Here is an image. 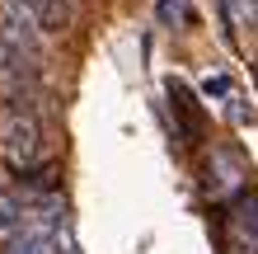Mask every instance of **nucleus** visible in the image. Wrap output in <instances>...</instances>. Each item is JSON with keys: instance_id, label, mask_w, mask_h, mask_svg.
<instances>
[{"instance_id": "f257e3e1", "label": "nucleus", "mask_w": 258, "mask_h": 254, "mask_svg": "<svg viewBox=\"0 0 258 254\" xmlns=\"http://www.w3.org/2000/svg\"><path fill=\"white\" fill-rule=\"evenodd\" d=\"M0 156L10 160V170H38L42 160H47V141H42V123H38V113L33 109H24V113H10L5 118V132H0Z\"/></svg>"}, {"instance_id": "f03ea898", "label": "nucleus", "mask_w": 258, "mask_h": 254, "mask_svg": "<svg viewBox=\"0 0 258 254\" xmlns=\"http://www.w3.org/2000/svg\"><path fill=\"white\" fill-rule=\"evenodd\" d=\"M0 42H10L28 62H42V28L24 0H0Z\"/></svg>"}, {"instance_id": "7ed1b4c3", "label": "nucleus", "mask_w": 258, "mask_h": 254, "mask_svg": "<svg viewBox=\"0 0 258 254\" xmlns=\"http://www.w3.org/2000/svg\"><path fill=\"white\" fill-rule=\"evenodd\" d=\"M225 254H258V193H239L225 212Z\"/></svg>"}, {"instance_id": "20e7f679", "label": "nucleus", "mask_w": 258, "mask_h": 254, "mask_svg": "<svg viewBox=\"0 0 258 254\" xmlns=\"http://www.w3.org/2000/svg\"><path fill=\"white\" fill-rule=\"evenodd\" d=\"M42 33H66L80 19V0H24Z\"/></svg>"}, {"instance_id": "39448f33", "label": "nucleus", "mask_w": 258, "mask_h": 254, "mask_svg": "<svg viewBox=\"0 0 258 254\" xmlns=\"http://www.w3.org/2000/svg\"><path fill=\"white\" fill-rule=\"evenodd\" d=\"M169 104H174V118H178V132H183L188 141H197L202 137V118H197V104H192L183 80H169Z\"/></svg>"}, {"instance_id": "423d86ee", "label": "nucleus", "mask_w": 258, "mask_h": 254, "mask_svg": "<svg viewBox=\"0 0 258 254\" xmlns=\"http://www.w3.org/2000/svg\"><path fill=\"white\" fill-rule=\"evenodd\" d=\"M221 5H225V24H230V28L244 24V0H221Z\"/></svg>"}, {"instance_id": "0eeeda50", "label": "nucleus", "mask_w": 258, "mask_h": 254, "mask_svg": "<svg viewBox=\"0 0 258 254\" xmlns=\"http://www.w3.org/2000/svg\"><path fill=\"white\" fill-rule=\"evenodd\" d=\"M178 10H183V0H160V24H169Z\"/></svg>"}]
</instances>
